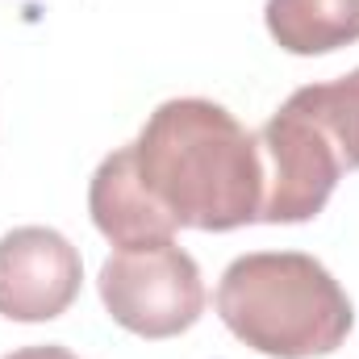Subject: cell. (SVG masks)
Listing matches in <instances>:
<instances>
[{
	"label": "cell",
	"mask_w": 359,
	"mask_h": 359,
	"mask_svg": "<svg viewBox=\"0 0 359 359\" xmlns=\"http://www.w3.org/2000/svg\"><path fill=\"white\" fill-rule=\"evenodd\" d=\"M142 192L176 230H238L259 222L264 163L255 134L217 100H163L130 142Z\"/></svg>",
	"instance_id": "6da1fadb"
},
{
	"label": "cell",
	"mask_w": 359,
	"mask_h": 359,
	"mask_svg": "<svg viewBox=\"0 0 359 359\" xmlns=\"http://www.w3.org/2000/svg\"><path fill=\"white\" fill-rule=\"evenodd\" d=\"M4 359H80L76 351H67V347H59V343H42V347H21V351H13V355Z\"/></svg>",
	"instance_id": "9c48e42d"
},
{
	"label": "cell",
	"mask_w": 359,
	"mask_h": 359,
	"mask_svg": "<svg viewBox=\"0 0 359 359\" xmlns=\"http://www.w3.org/2000/svg\"><path fill=\"white\" fill-rule=\"evenodd\" d=\"M259 142V163H264V201H259V222L268 226H297L313 222L334 184L343 176V163L326 134L313 126V117L288 96L280 113H271L264 130L255 134Z\"/></svg>",
	"instance_id": "277c9868"
},
{
	"label": "cell",
	"mask_w": 359,
	"mask_h": 359,
	"mask_svg": "<svg viewBox=\"0 0 359 359\" xmlns=\"http://www.w3.org/2000/svg\"><path fill=\"white\" fill-rule=\"evenodd\" d=\"M292 100L326 134L343 172H359V67L330 84H305L292 92Z\"/></svg>",
	"instance_id": "ba28073f"
},
{
	"label": "cell",
	"mask_w": 359,
	"mask_h": 359,
	"mask_svg": "<svg viewBox=\"0 0 359 359\" xmlns=\"http://www.w3.org/2000/svg\"><path fill=\"white\" fill-rule=\"evenodd\" d=\"M271 42L288 55H330L359 42V0H268Z\"/></svg>",
	"instance_id": "52a82bcc"
},
{
	"label": "cell",
	"mask_w": 359,
	"mask_h": 359,
	"mask_svg": "<svg viewBox=\"0 0 359 359\" xmlns=\"http://www.w3.org/2000/svg\"><path fill=\"white\" fill-rule=\"evenodd\" d=\"M217 318L268 359H318L347 343L355 326L343 284L305 251H251L222 271Z\"/></svg>",
	"instance_id": "7a4b0ae2"
},
{
	"label": "cell",
	"mask_w": 359,
	"mask_h": 359,
	"mask_svg": "<svg viewBox=\"0 0 359 359\" xmlns=\"http://www.w3.org/2000/svg\"><path fill=\"white\" fill-rule=\"evenodd\" d=\"M88 213H92V226H96L117 251L168 243V238L176 234L172 217L142 192V184H138V176H134L130 142L117 147L113 155H104L100 168L92 172Z\"/></svg>",
	"instance_id": "8992f818"
},
{
	"label": "cell",
	"mask_w": 359,
	"mask_h": 359,
	"mask_svg": "<svg viewBox=\"0 0 359 359\" xmlns=\"http://www.w3.org/2000/svg\"><path fill=\"white\" fill-rule=\"evenodd\" d=\"M84 284L80 251L50 226H17L0 238V318L50 322Z\"/></svg>",
	"instance_id": "5b68a950"
},
{
	"label": "cell",
	"mask_w": 359,
	"mask_h": 359,
	"mask_svg": "<svg viewBox=\"0 0 359 359\" xmlns=\"http://www.w3.org/2000/svg\"><path fill=\"white\" fill-rule=\"evenodd\" d=\"M96 288L109 318L138 339H176L205 313L201 268L176 238L109 255Z\"/></svg>",
	"instance_id": "3957f363"
}]
</instances>
